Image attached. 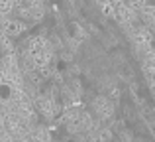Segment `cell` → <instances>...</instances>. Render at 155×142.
<instances>
[{
    "label": "cell",
    "mask_w": 155,
    "mask_h": 142,
    "mask_svg": "<svg viewBox=\"0 0 155 142\" xmlns=\"http://www.w3.org/2000/svg\"><path fill=\"white\" fill-rule=\"evenodd\" d=\"M24 93H22V73L16 57V50L12 40L4 28V20L0 16V103L20 113Z\"/></svg>",
    "instance_id": "obj_1"
},
{
    "label": "cell",
    "mask_w": 155,
    "mask_h": 142,
    "mask_svg": "<svg viewBox=\"0 0 155 142\" xmlns=\"http://www.w3.org/2000/svg\"><path fill=\"white\" fill-rule=\"evenodd\" d=\"M16 115H20V113L14 111V109H10L8 105L0 103V142L10 134V126H8V124H10V120L14 119Z\"/></svg>",
    "instance_id": "obj_2"
}]
</instances>
